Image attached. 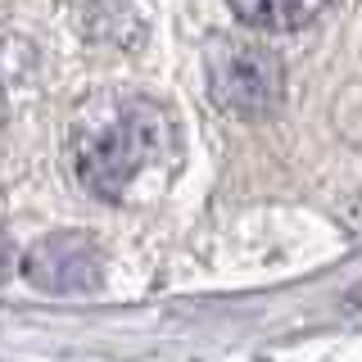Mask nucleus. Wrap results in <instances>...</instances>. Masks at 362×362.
<instances>
[{"label": "nucleus", "instance_id": "5", "mask_svg": "<svg viewBox=\"0 0 362 362\" xmlns=\"http://www.w3.org/2000/svg\"><path fill=\"white\" fill-rule=\"evenodd\" d=\"M9 263H14V245H9L5 235H0V276L9 272Z\"/></svg>", "mask_w": 362, "mask_h": 362}, {"label": "nucleus", "instance_id": "1", "mask_svg": "<svg viewBox=\"0 0 362 362\" xmlns=\"http://www.w3.org/2000/svg\"><path fill=\"white\" fill-rule=\"evenodd\" d=\"M163 113L150 100H105L77 127V177L86 190L118 199L163 150Z\"/></svg>", "mask_w": 362, "mask_h": 362}, {"label": "nucleus", "instance_id": "2", "mask_svg": "<svg viewBox=\"0 0 362 362\" xmlns=\"http://www.w3.org/2000/svg\"><path fill=\"white\" fill-rule=\"evenodd\" d=\"M209 90L222 109L245 113V118H263L276 113L286 100V64L254 41H218L209 50Z\"/></svg>", "mask_w": 362, "mask_h": 362}, {"label": "nucleus", "instance_id": "3", "mask_svg": "<svg viewBox=\"0 0 362 362\" xmlns=\"http://www.w3.org/2000/svg\"><path fill=\"white\" fill-rule=\"evenodd\" d=\"M23 276L37 290L50 294H77V290H95L100 286V254L86 235H45L28 249L23 258Z\"/></svg>", "mask_w": 362, "mask_h": 362}, {"label": "nucleus", "instance_id": "4", "mask_svg": "<svg viewBox=\"0 0 362 362\" xmlns=\"http://www.w3.org/2000/svg\"><path fill=\"white\" fill-rule=\"evenodd\" d=\"M226 5H231L235 18L249 23V28L294 32V28H308L313 18H322L331 0H226Z\"/></svg>", "mask_w": 362, "mask_h": 362}]
</instances>
